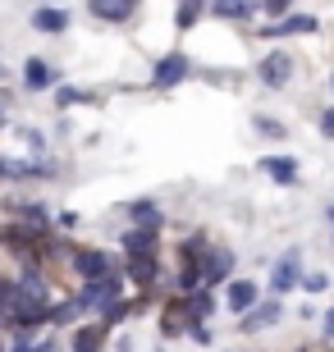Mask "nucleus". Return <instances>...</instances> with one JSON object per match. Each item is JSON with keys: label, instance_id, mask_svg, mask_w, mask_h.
I'll return each instance as SVG.
<instances>
[{"label": "nucleus", "instance_id": "obj_1", "mask_svg": "<svg viewBox=\"0 0 334 352\" xmlns=\"http://www.w3.org/2000/svg\"><path fill=\"white\" fill-rule=\"evenodd\" d=\"M65 270L74 274V284H101L110 274H124V256H110L105 248H74Z\"/></svg>", "mask_w": 334, "mask_h": 352}, {"label": "nucleus", "instance_id": "obj_2", "mask_svg": "<svg viewBox=\"0 0 334 352\" xmlns=\"http://www.w3.org/2000/svg\"><path fill=\"white\" fill-rule=\"evenodd\" d=\"M302 274H307V261H302V252H298V248L280 252V256H275V265H270V293H266V298L284 302L289 293H298V288H302Z\"/></svg>", "mask_w": 334, "mask_h": 352}, {"label": "nucleus", "instance_id": "obj_3", "mask_svg": "<svg viewBox=\"0 0 334 352\" xmlns=\"http://www.w3.org/2000/svg\"><path fill=\"white\" fill-rule=\"evenodd\" d=\"M293 78H298V60H293V51H284V46H270V51L257 60V82H261L266 91H284Z\"/></svg>", "mask_w": 334, "mask_h": 352}, {"label": "nucleus", "instance_id": "obj_4", "mask_svg": "<svg viewBox=\"0 0 334 352\" xmlns=\"http://www.w3.org/2000/svg\"><path fill=\"white\" fill-rule=\"evenodd\" d=\"M124 284L133 288V293H152L156 288H165V270H160V252L156 256H124Z\"/></svg>", "mask_w": 334, "mask_h": 352}, {"label": "nucleus", "instance_id": "obj_5", "mask_svg": "<svg viewBox=\"0 0 334 352\" xmlns=\"http://www.w3.org/2000/svg\"><path fill=\"white\" fill-rule=\"evenodd\" d=\"M193 78V60H188V55L183 51H169V55H160V60H156L152 65V87L156 91H169V87H183V82Z\"/></svg>", "mask_w": 334, "mask_h": 352}, {"label": "nucleus", "instance_id": "obj_6", "mask_svg": "<svg viewBox=\"0 0 334 352\" xmlns=\"http://www.w3.org/2000/svg\"><path fill=\"white\" fill-rule=\"evenodd\" d=\"M311 32H321V19L316 14H284V19H275V23H261L257 37L266 41H284V37H311Z\"/></svg>", "mask_w": 334, "mask_h": 352}, {"label": "nucleus", "instance_id": "obj_7", "mask_svg": "<svg viewBox=\"0 0 334 352\" xmlns=\"http://www.w3.org/2000/svg\"><path fill=\"white\" fill-rule=\"evenodd\" d=\"M238 270V256L233 248H206L202 252V288H225Z\"/></svg>", "mask_w": 334, "mask_h": 352}, {"label": "nucleus", "instance_id": "obj_8", "mask_svg": "<svg viewBox=\"0 0 334 352\" xmlns=\"http://www.w3.org/2000/svg\"><path fill=\"white\" fill-rule=\"evenodd\" d=\"M220 293H225L220 302H225V311H229V316H247L261 298H266V293L257 288V279H243V274H233V279L220 288Z\"/></svg>", "mask_w": 334, "mask_h": 352}, {"label": "nucleus", "instance_id": "obj_9", "mask_svg": "<svg viewBox=\"0 0 334 352\" xmlns=\"http://www.w3.org/2000/svg\"><path fill=\"white\" fill-rule=\"evenodd\" d=\"M275 325H284V302L275 298H261L247 316H238V334H266Z\"/></svg>", "mask_w": 334, "mask_h": 352}, {"label": "nucleus", "instance_id": "obj_10", "mask_svg": "<svg viewBox=\"0 0 334 352\" xmlns=\"http://www.w3.org/2000/svg\"><path fill=\"white\" fill-rule=\"evenodd\" d=\"M19 74H23V91H55L60 87V69L51 60H41V55H28Z\"/></svg>", "mask_w": 334, "mask_h": 352}, {"label": "nucleus", "instance_id": "obj_11", "mask_svg": "<svg viewBox=\"0 0 334 352\" xmlns=\"http://www.w3.org/2000/svg\"><path fill=\"white\" fill-rule=\"evenodd\" d=\"M124 215H129L133 229H152V234L165 229V210H160V201H152V197H133L129 206H124Z\"/></svg>", "mask_w": 334, "mask_h": 352}, {"label": "nucleus", "instance_id": "obj_12", "mask_svg": "<svg viewBox=\"0 0 334 352\" xmlns=\"http://www.w3.org/2000/svg\"><path fill=\"white\" fill-rule=\"evenodd\" d=\"M28 23L37 28L41 37H65L69 32V10H60V5H32Z\"/></svg>", "mask_w": 334, "mask_h": 352}, {"label": "nucleus", "instance_id": "obj_13", "mask_svg": "<svg viewBox=\"0 0 334 352\" xmlns=\"http://www.w3.org/2000/svg\"><path fill=\"white\" fill-rule=\"evenodd\" d=\"M257 170L266 174L275 188H298V160L293 156H257Z\"/></svg>", "mask_w": 334, "mask_h": 352}, {"label": "nucleus", "instance_id": "obj_14", "mask_svg": "<svg viewBox=\"0 0 334 352\" xmlns=\"http://www.w3.org/2000/svg\"><path fill=\"white\" fill-rule=\"evenodd\" d=\"M183 334H188V307H183V298L169 293L165 307H160V339L174 343V339H183Z\"/></svg>", "mask_w": 334, "mask_h": 352}, {"label": "nucleus", "instance_id": "obj_15", "mask_svg": "<svg viewBox=\"0 0 334 352\" xmlns=\"http://www.w3.org/2000/svg\"><path fill=\"white\" fill-rule=\"evenodd\" d=\"M110 334L101 329V320H83V325L69 329V352H105Z\"/></svg>", "mask_w": 334, "mask_h": 352}, {"label": "nucleus", "instance_id": "obj_16", "mask_svg": "<svg viewBox=\"0 0 334 352\" xmlns=\"http://www.w3.org/2000/svg\"><path fill=\"white\" fill-rule=\"evenodd\" d=\"M206 14H216V19H225V23H252V19L261 14V0H211Z\"/></svg>", "mask_w": 334, "mask_h": 352}, {"label": "nucleus", "instance_id": "obj_17", "mask_svg": "<svg viewBox=\"0 0 334 352\" xmlns=\"http://www.w3.org/2000/svg\"><path fill=\"white\" fill-rule=\"evenodd\" d=\"M119 252H124V256H156V252H160V234H152V229H124V234H119Z\"/></svg>", "mask_w": 334, "mask_h": 352}, {"label": "nucleus", "instance_id": "obj_18", "mask_svg": "<svg viewBox=\"0 0 334 352\" xmlns=\"http://www.w3.org/2000/svg\"><path fill=\"white\" fill-rule=\"evenodd\" d=\"M87 14L101 19V23H110V28H119L138 14V5H133V0H87Z\"/></svg>", "mask_w": 334, "mask_h": 352}, {"label": "nucleus", "instance_id": "obj_19", "mask_svg": "<svg viewBox=\"0 0 334 352\" xmlns=\"http://www.w3.org/2000/svg\"><path fill=\"white\" fill-rule=\"evenodd\" d=\"M183 307H188V320L211 325V316H216L220 298H216V288H197V293H188V298H183Z\"/></svg>", "mask_w": 334, "mask_h": 352}, {"label": "nucleus", "instance_id": "obj_20", "mask_svg": "<svg viewBox=\"0 0 334 352\" xmlns=\"http://www.w3.org/2000/svg\"><path fill=\"white\" fill-rule=\"evenodd\" d=\"M133 311H138V298H133V293H129V298L110 302V307H105V311L96 316V320H101V329H105V334H110V329H119V325H124V320H129Z\"/></svg>", "mask_w": 334, "mask_h": 352}, {"label": "nucleus", "instance_id": "obj_21", "mask_svg": "<svg viewBox=\"0 0 334 352\" xmlns=\"http://www.w3.org/2000/svg\"><path fill=\"white\" fill-rule=\"evenodd\" d=\"M206 5H211V0H179V5H174V28H179V32H188V28H193L197 19L206 14Z\"/></svg>", "mask_w": 334, "mask_h": 352}, {"label": "nucleus", "instance_id": "obj_22", "mask_svg": "<svg viewBox=\"0 0 334 352\" xmlns=\"http://www.w3.org/2000/svg\"><path fill=\"white\" fill-rule=\"evenodd\" d=\"M19 138H23L28 160H51V146H46V133L41 129H19Z\"/></svg>", "mask_w": 334, "mask_h": 352}, {"label": "nucleus", "instance_id": "obj_23", "mask_svg": "<svg viewBox=\"0 0 334 352\" xmlns=\"http://www.w3.org/2000/svg\"><path fill=\"white\" fill-rule=\"evenodd\" d=\"M69 325H83V311L74 307V298H60L51 311V329H69Z\"/></svg>", "mask_w": 334, "mask_h": 352}, {"label": "nucleus", "instance_id": "obj_24", "mask_svg": "<svg viewBox=\"0 0 334 352\" xmlns=\"http://www.w3.org/2000/svg\"><path fill=\"white\" fill-rule=\"evenodd\" d=\"M87 101H96V91H83V87H65V82L55 87V105H60V110H69V105H87Z\"/></svg>", "mask_w": 334, "mask_h": 352}, {"label": "nucleus", "instance_id": "obj_25", "mask_svg": "<svg viewBox=\"0 0 334 352\" xmlns=\"http://www.w3.org/2000/svg\"><path fill=\"white\" fill-rule=\"evenodd\" d=\"M252 129H257L261 138H270V142H284V138H289V129H284L280 119H270V115H252Z\"/></svg>", "mask_w": 334, "mask_h": 352}, {"label": "nucleus", "instance_id": "obj_26", "mask_svg": "<svg viewBox=\"0 0 334 352\" xmlns=\"http://www.w3.org/2000/svg\"><path fill=\"white\" fill-rule=\"evenodd\" d=\"M10 352H55V339L41 334V339H23V343H10Z\"/></svg>", "mask_w": 334, "mask_h": 352}, {"label": "nucleus", "instance_id": "obj_27", "mask_svg": "<svg viewBox=\"0 0 334 352\" xmlns=\"http://www.w3.org/2000/svg\"><path fill=\"white\" fill-rule=\"evenodd\" d=\"M325 288H330V274L311 270V274H302V288H298V293H311V298H316V293H325Z\"/></svg>", "mask_w": 334, "mask_h": 352}, {"label": "nucleus", "instance_id": "obj_28", "mask_svg": "<svg viewBox=\"0 0 334 352\" xmlns=\"http://www.w3.org/2000/svg\"><path fill=\"white\" fill-rule=\"evenodd\" d=\"M261 14H266V23H275L284 14H293V0H261Z\"/></svg>", "mask_w": 334, "mask_h": 352}, {"label": "nucleus", "instance_id": "obj_29", "mask_svg": "<svg viewBox=\"0 0 334 352\" xmlns=\"http://www.w3.org/2000/svg\"><path fill=\"white\" fill-rule=\"evenodd\" d=\"M188 339H193L197 348H211L216 334H211V325H202V320H188Z\"/></svg>", "mask_w": 334, "mask_h": 352}, {"label": "nucleus", "instance_id": "obj_30", "mask_svg": "<svg viewBox=\"0 0 334 352\" xmlns=\"http://www.w3.org/2000/svg\"><path fill=\"white\" fill-rule=\"evenodd\" d=\"M78 224H83V215H78V210H55V229H60V234H74Z\"/></svg>", "mask_w": 334, "mask_h": 352}, {"label": "nucleus", "instance_id": "obj_31", "mask_svg": "<svg viewBox=\"0 0 334 352\" xmlns=\"http://www.w3.org/2000/svg\"><path fill=\"white\" fill-rule=\"evenodd\" d=\"M321 343H325V348H334V307H325V311H321Z\"/></svg>", "mask_w": 334, "mask_h": 352}, {"label": "nucleus", "instance_id": "obj_32", "mask_svg": "<svg viewBox=\"0 0 334 352\" xmlns=\"http://www.w3.org/2000/svg\"><path fill=\"white\" fill-rule=\"evenodd\" d=\"M321 133H325V138H330V142H334V105H330V110H325V115H321Z\"/></svg>", "mask_w": 334, "mask_h": 352}, {"label": "nucleus", "instance_id": "obj_33", "mask_svg": "<svg viewBox=\"0 0 334 352\" xmlns=\"http://www.w3.org/2000/svg\"><path fill=\"white\" fill-rule=\"evenodd\" d=\"M0 352H10V339H5V334H0Z\"/></svg>", "mask_w": 334, "mask_h": 352}, {"label": "nucleus", "instance_id": "obj_34", "mask_svg": "<svg viewBox=\"0 0 334 352\" xmlns=\"http://www.w3.org/2000/svg\"><path fill=\"white\" fill-rule=\"evenodd\" d=\"M325 220H330V224H334V206H330V210H325Z\"/></svg>", "mask_w": 334, "mask_h": 352}, {"label": "nucleus", "instance_id": "obj_35", "mask_svg": "<svg viewBox=\"0 0 334 352\" xmlns=\"http://www.w3.org/2000/svg\"><path fill=\"white\" fill-rule=\"evenodd\" d=\"M220 352H247V348H220Z\"/></svg>", "mask_w": 334, "mask_h": 352}, {"label": "nucleus", "instance_id": "obj_36", "mask_svg": "<svg viewBox=\"0 0 334 352\" xmlns=\"http://www.w3.org/2000/svg\"><path fill=\"white\" fill-rule=\"evenodd\" d=\"M0 129H5V105H0Z\"/></svg>", "mask_w": 334, "mask_h": 352}, {"label": "nucleus", "instance_id": "obj_37", "mask_svg": "<svg viewBox=\"0 0 334 352\" xmlns=\"http://www.w3.org/2000/svg\"><path fill=\"white\" fill-rule=\"evenodd\" d=\"M330 96H334V74H330Z\"/></svg>", "mask_w": 334, "mask_h": 352}, {"label": "nucleus", "instance_id": "obj_38", "mask_svg": "<svg viewBox=\"0 0 334 352\" xmlns=\"http://www.w3.org/2000/svg\"><path fill=\"white\" fill-rule=\"evenodd\" d=\"M37 5H55V0H37Z\"/></svg>", "mask_w": 334, "mask_h": 352}, {"label": "nucleus", "instance_id": "obj_39", "mask_svg": "<svg viewBox=\"0 0 334 352\" xmlns=\"http://www.w3.org/2000/svg\"><path fill=\"white\" fill-rule=\"evenodd\" d=\"M0 78H5V65H0Z\"/></svg>", "mask_w": 334, "mask_h": 352}, {"label": "nucleus", "instance_id": "obj_40", "mask_svg": "<svg viewBox=\"0 0 334 352\" xmlns=\"http://www.w3.org/2000/svg\"><path fill=\"white\" fill-rule=\"evenodd\" d=\"M152 352H165V348H152Z\"/></svg>", "mask_w": 334, "mask_h": 352}, {"label": "nucleus", "instance_id": "obj_41", "mask_svg": "<svg viewBox=\"0 0 334 352\" xmlns=\"http://www.w3.org/2000/svg\"><path fill=\"white\" fill-rule=\"evenodd\" d=\"M133 5H142V0H133Z\"/></svg>", "mask_w": 334, "mask_h": 352}]
</instances>
